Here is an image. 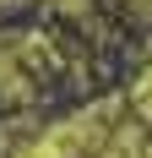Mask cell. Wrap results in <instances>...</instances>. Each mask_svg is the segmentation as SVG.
<instances>
[{
	"mask_svg": "<svg viewBox=\"0 0 152 158\" xmlns=\"http://www.w3.org/2000/svg\"><path fill=\"white\" fill-rule=\"evenodd\" d=\"M136 109H141V120L152 126V65L141 71V82H136Z\"/></svg>",
	"mask_w": 152,
	"mask_h": 158,
	"instance_id": "1",
	"label": "cell"
}]
</instances>
